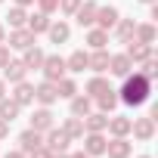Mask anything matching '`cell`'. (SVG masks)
Returning <instances> with one entry per match:
<instances>
[{
    "instance_id": "cell-1",
    "label": "cell",
    "mask_w": 158,
    "mask_h": 158,
    "mask_svg": "<svg viewBox=\"0 0 158 158\" xmlns=\"http://www.w3.org/2000/svg\"><path fill=\"white\" fill-rule=\"evenodd\" d=\"M149 93H152V81H146L139 71H130V74L124 77L121 90H118V102H124V106H133V109H136V106L149 102Z\"/></svg>"
},
{
    "instance_id": "cell-2",
    "label": "cell",
    "mask_w": 158,
    "mask_h": 158,
    "mask_svg": "<svg viewBox=\"0 0 158 158\" xmlns=\"http://www.w3.org/2000/svg\"><path fill=\"white\" fill-rule=\"evenodd\" d=\"M44 146H47L53 155H59V152H68V146H71V136H68L62 127H56V124H53V127L44 133Z\"/></svg>"
},
{
    "instance_id": "cell-3",
    "label": "cell",
    "mask_w": 158,
    "mask_h": 158,
    "mask_svg": "<svg viewBox=\"0 0 158 158\" xmlns=\"http://www.w3.org/2000/svg\"><path fill=\"white\" fill-rule=\"evenodd\" d=\"M40 71H44V81H59V77H65V59L62 56H44V65H40Z\"/></svg>"
},
{
    "instance_id": "cell-4",
    "label": "cell",
    "mask_w": 158,
    "mask_h": 158,
    "mask_svg": "<svg viewBox=\"0 0 158 158\" xmlns=\"http://www.w3.org/2000/svg\"><path fill=\"white\" fill-rule=\"evenodd\" d=\"M130 133H133L136 139L149 143V139L155 136V118H152V115H146V118H133V124H130Z\"/></svg>"
},
{
    "instance_id": "cell-5",
    "label": "cell",
    "mask_w": 158,
    "mask_h": 158,
    "mask_svg": "<svg viewBox=\"0 0 158 158\" xmlns=\"http://www.w3.org/2000/svg\"><path fill=\"white\" fill-rule=\"evenodd\" d=\"M34 37L37 34H31L28 28H10V50H28V47H34Z\"/></svg>"
},
{
    "instance_id": "cell-6",
    "label": "cell",
    "mask_w": 158,
    "mask_h": 158,
    "mask_svg": "<svg viewBox=\"0 0 158 158\" xmlns=\"http://www.w3.org/2000/svg\"><path fill=\"white\" fill-rule=\"evenodd\" d=\"M130 152H133V146L127 143V136H112L106 143V155L109 158H130Z\"/></svg>"
},
{
    "instance_id": "cell-7",
    "label": "cell",
    "mask_w": 158,
    "mask_h": 158,
    "mask_svg": "<svg viewBox=\"0 0 158 158\" xmlns=\"http://www.w3.org/2000/svg\"><path fill=\"white\" fill-rule=\"evenodd\" d=\"M96 6H99V3L84 0V3L74 10V19H77V25H81V28H93V22H96Z\"/></svg>"
},
{
    "instance_id": "cell-8",
    "label": "cell",
    "mask_w": 158,
    "mask_h": 158,
    "mask_svg": "<svg viewBox=\"0 0 158 158\" xmlns=\"http://www.w3.org/2000/svg\"><path fill=\"white\" fill-rule=\"evenodd\" d=\"M133 71V62L127 59V53H115L112 59H109V74H115V77H127Z\"/></svg>"
},
{
    "instance_id": "cell-9",
    "label": "cell",
    "mask_w": 158,
    "mask_h": 158,
    "mask_svg": "<svg viewBox=\"0 0 158 158\" xmlns=\"http://www.w3.org/2000/svg\"><path fill=\"white\" fill-rule=\"evenodd\" d=\"M37 146H44V133L40 130H34V127H28V130H22L19 133V149L28 155V152H34Z\"/></svg>"
},
{
    "instance_id": "cell-10",
    "label": "cell",
    "mask_w": 158,
    "mask_h": 158,
    "mask_svg": "<svg viewBox=\"0 0 158 158\" xmlns=\"http://www.w3.org/2000/svg\"><path fill=\"white\" fill-rule=\"evenodd\" d=\"M81 139H84V152H87L90 158H96V155H106V143H109V139H106L102 133H84Z\"/></svg>"
},
{
    "instance_id": "cell-11",
    "label": "cell",
    "mask_w": 158,
    "mask_h": 158,
    "mask_svg": "<svg viewBox=\"0 0 158 158\" xmlns=\"http://www.w3.org/2000/svg\"><path fill=\"white\" fill-rule=\"evenodd\" d=\"M25 74H28V68H25V62H22V59H10V62L3 65V81H10V84L25 81Z\"/></svg>"
},
{
    "instance_id": "cell-12",
    "label": "cell",
    "mask_w": 158,
    "mask_h": 158,
    "mask_svg": "<svg viewBox=\"0 0 158 158\" xmlns=\"http://www.w3.org/2000/svg\"><path fill=\"white\" fill-rule=\"evenodd\" d=\"M121 16H118V10L115 6H96V28H102V31H109V28H115V22H118Z\"/></svg>"
},
{
    "instance_id": "cell-13",
    "label": "cell",
    "mask_w": 158,
    "mask_h": 158,
    "mask_svg": "<svg viewBox=\"0 0 158 158\" xmlns=\"http://www.w3.org/2000/svg\"><path fill=\"white\" fill-rule=\"evenodd\" d=\"M124 53H127V59H130L133 65H139V62H146V59L152 56V44H139V40H130Z\"/></svg>"
},
{
    "instance_id": "cell-14",
    "label": "cell",
    "mask_w": 158,
    "mask_h": 158,
    "mask_svg": "<svg viewBox=\"0 0 158 158\" xmlns=\"http://www.w3.org/2000/svg\"><path fill=\"white\" fill-rule=\"evenodd\" d=\"M34 99H37L40 106H53V102L59 99V93H56V84H53V81H40V84L34 87Z\"/></svg>"
},
{
    "instance_id": "cell-15",
    "label": "cell",
    "mask_w": 158,
    "mask_h": 158,
    "mask_svg": "<svg viewBox=\"0 0 158 158\" xmlns=\"http://www.w3.org/2000/svg\"><path fill=\"white\" fill-rule=\"evenodd\" d=\"M106 127H109V115H106V112H90V115H84V130H87V133H106Z\"/></svg>"
},
{
    "instance_id": "cell-16",
    "label": "cell",
    "mask_w": 158,
    "mask_h": 158,
    "mask_svg": "<svg viewBox=\"0 0 158 158\" xmlns=\"http://www.w3.org/2000/svg\"><path fill=\"white\" fill-rule=\"evenodd\" d=\"M109 59H112L109 50H93V53L87 56V68L96 71V74H102V71H109Z\"/></svg>"
},
{
    "instance_id": "cell-17",
    "label": "cell",
    "mask_w": 158,
    "mask_h": 158,
    "mask_svg": "<svg viewBox=\"0 0 158 158\" xmlns=\"http://www.w3.org/2000/svg\"><path fill=\"white\" fill-rule=\"evenodd\" d=\"M53 124H56V121H53V112H50V106H40V109L31 115V127H34V130H40V133H47Z\"/></svg>"
},
{
    "instance_id": "cell-18",
    "label": "cell",
    "mask_w": 158,
    "mask_h": 158,
    "mask_svg": "<svg viewBox=\"0 0 158 158\" xmlns=\"http://www.w3.org/2000/svg\"><path fill=\"white\" fill-rule=\"evenodd\" d=\"M130 124H133V118H124V115H112L106 130H109L112 136H130Z\"/></svg>"
},
{
    "instance_id": "cell-19",
    "label": "cell",
    "mask_w": 158,
    "mask_h": 158,
    "mask_svg": "<svg viewBox=\"0 0 158 158\" xmlns=\"http://www.w3.org/2000/svg\"><path fill=\"white\" fill-rule=\"evenodd\" d=\"M133 31H136V22H133V19H118V22H115V37H118V44H130V40H133Z\"/></svg>"
},
{
    "instance_id": "cell-20",
    "label": "cell",
    "mask_w": 158,
    "mask_h": 158,
    "mask_svg": "<svg viewBox=\"0 0 158 158\" xmlns=\"http://www.w3.org/2000/svg\"><path fill=\"white\" fill-rule=\"evenodd\" d=\"M25 28H28L31 34H47V28H50V16L37 10L34 16H28V22H25Z\"/></svg>"
},
{
    "instance_id": "cell-21",
    "label": "cell",
    "mask_w": 158,
    "mask_h": 158,
    "mask_svg": "<svg viewBox=\"0 0 158 158\" xmlns=\"http://www.w3.org/2000/svg\"><path fill=\"white\" fill-rule=\"evenodd\" d=\"M13 99H16L19 106H31V102H34V84L19 81V84H16V90H13Z\"/></svg>"
},
{
    "instance_id": "cell-22",
    "label": "cell",
    "mask_w": 158,
    "mask_h": 158,
    "mask_svg": "<svg viewBox=\"0 0 158 158\" xmlns=\"http://www.w3.org/2000/svg\"><path fill=\"white\" fill-rule=\"evenodd\" d=\"M19 112H22V106L13 99V96H3V99H0V118H3V121H16L19 118Z\"/></svg>"
},
{
    "instance_id": "cell-23",
    "label": "cell",
    "mask_w": 158,
    "mask_h": 158,
    "mask_svg": "<svg viewBox=\"0 0 158 158\" xmlns=\"http://www.w3.org/2000/svg\"><path fill=\"white\" fill-rule=\"evenodd\" d=\"M106 44H109V31H102V28H87V47L90 50H106Z\"/></svg>"
},
{
    "instance_id": "cell-24",
    "label": "cell",
    "mask_w": 158,
    "mask_h": 158,
    "mask_svg": "<svg viewBox=\"0 0 158 158\" xmlns=\"http://www.w3.org/2000/svg\"><path fill=\"white\" fill-rule=\"evenodd\" d=\"M96 106H99V112H106V115H112L115 109H118V90H106V93H99L96 96Z\"/></svg>"
},
{
    "instance_id": "cell-25",
    "label": "cell",
    "mask_w": 158,
    "mask_h": 158,
    "mask_svg": "<svg viewBox=\"0 0 158 158\" xmlns=\"http://www.w3.org/2000/svg\"><path fill=\"white\" fill-rule=\"evenodd\" d=\"M90 112H93V99H90V96H84V93H81V96H77V93L71 96V115L84 118V115H90Z\"/></svg>"
},
{
    "instance_id": "cell-26",
    "label": "cell",
    "mask_w": 158,
    "mask_h": 158,
    "mask_svg": "<svg viewBox=\"0 0 158 158\" xmlns=\"http://www.w3.org/2000/svg\"><path fill=\"white\" fill-rule=\"evenodd\" d=\"M47 34H50V40H53V44H65V40L71 37V28H68L65 22H50Z\"/></svg>"
},
{
    "instance_id": "cell-27",
    "label": "cell",
    "mask_w": 158,
    "mask_h": 158,
    "mask_svg": "<svg viewBox=\"0 0 158 158\" xmlns=\"http://www.w3.org/2000/svg\"><path fill=\"white\" fill-rule=\"evenodd\" d=\"M87 56H90V53L74 50V53L65 59V71H74V74H77V71H84V68H87Z\"/></svg>"
},
{
    "instance_id": "cell-28",
    "label": "cell",
    "mask_w": 158,
    "mask_h": 158,
    "mask_svg": "<svg viewBox=\"0 0 158 158\" xmlns=\"http://www.w3.org/2000/svg\"><path fill=\"white\" fill-rule=\"evenodd\" d=\"M109 87H112V84H109V77H102V74H93L90 81H87V96H90V99H96V96H99V93H106Z\"/></svg>"
},
{
    "instance_id": "cell-29",
    "label": "cell",
    "mask_w": 158,
    "mask_h": 158,
    "mask_svg": "<svg viewBox=\"0 0 158 158\" xmlns=\"http://www.w3.org/2000/svg\"><path fill=\"white\" fill-rule=\"evenodd\" d=\"M62 130H65L71 139H81V136L87 133V130H84V118H77V115H71V118L62 124Z\"/></svg>"
},
{
    "instance_id": "cell-30",
    "label": "cell",
    "mask_w": 158,
    "mask_h": 158,
    "mask_svg": "<svg viewBox=\"0 0 158 158\" xmlns=\"http://www.w3.org/2000/svg\"><path fill=\"white\" fill-rule=\"evenodd\" d=\"M22 53H25V59H22V62H25V68H28V71L44 65V56H47L44 50H37V47H28V50H22Z\"/></svg>"
},
{
    "instance_id": "cell-31",
    "label": "cell",
    "mask_w": 158,
    "mask_h": 158,
    "mask_svg": "<svg viewBox=\"0 0 158 158\" xmlns=\"http://www.w3.org/2000/svg\"><path fill=\"white\" fill-rule=\"evenodd\" d=\"M56 93H59V99H71L77 93V84L71 81V77H59L56 81Z\"/></svg>"
},
{
    "instance_id": "cell-32",
    "label": "cell",
    "mask_w": 158,
    "mask_h": 158,
    "mask_svg": "<svg viewBox=\"0 0 158 158\" xmlns=\"http://www.w3.org/2000/svg\"><path fill=\"white\" fill-rule=\"evenodd\" d=\"M6 22H10V28H25V22H28L25 6H13V10L6 13Z\"/></svg>"
},
{
    "instance_id": "cell-33",
    "label": "cell",
    "mask_w": 158,
    "mask_h": 158,
    "mask_svg": "<svg viewBox=\"0 0 158 158\" xmlns=\"http://www.w3.org/2000/svg\"><path fill=\"white\" fill-rule=\"evenodd\" d=\"M133 40H139V44H155V25H152V22H146V25H136V31H133Z\"/></svg>"
},
{
    "instance_id": "cell-34",
    "label": "cell",
    "mask_w": 158,
    "mask_h": 158,
    "mask_svg": "<svg viewBox=\"0 0 158 158\" xmlns=\"http://www.w3.org/2000/svg\"><path fill=\"white\" fill-rule=\"evenodd\" d=\"M143 68H139V74L146 77V81H155V74H158V62H155V56H149L146 62H139Z\"/></svg>"
},
{
    "instance_id": "cell-35",
    "label": "cell",
    "mask_w": 158,
    "mask_h": 158,
    "mask_svg": "<svg viewBox=\"0 0 158 158\" xmlns=\"http://www.w3.org/2000/svg\"><path fill=\"white\" fill-rule=\"evenodd\" d=\"M81 3H84V0H59V13L62 16H74V10Z\"/></svg>"
},
{
    "instance_id": "cell-36",
    "label": "cell",
    "mask_w": 158,
    "mask_h": 158,
    "mask_svg": "<svg viewBox=\"0 0 158 158\" xmlns=\"http://www.w3.org/2000/svg\"><path fill=\"white\" fill-rule=\"evenodd\" d=\"M37 10L47 13V16H53V13L59 10V0H37Z\"/></svg>"
},
{
    "instance_id": "cell-37",
    "label": "cell",
    "mask_w": 158,
    "mask_h": 158,
    "mask_svg": "<svg viewBox=\"0 0 158 158\" xmlns=\"http://www.w3.org/2000/svg\"><path fill=\"white\" fill-rule=\"evenodd\" d=\"M28 158H53V152H50L47 146H37L34 152H28Z\"/></svg>"
},
{
    "instance_id": "cell-38",
    "label": "cell",
    "mask_w": 158,
    "mask_h": 158,
    "mask_svg": "<svg viewBox=\"0 0 158 158\" xmlns=\"http://www.w3.org/2000/svg\"><path fill=\"white\" fill-rule=\"evenodd\" d=\"M10 59H13V56H10V47H6V44H0V68H3Z\"/></svg>"
},
{
    "instance_id": "cell-39",
    "label": "cell",
    "mask_w": 158,
    "mask_h": 158,
    "mask_svg": "<svg viewBox=\"0 0 158 158\" xmlns=\"http://www.w3.org/2000/svg\"><path fill=\"white\" fill-rule=\"evenodd\" d=\"M6 136H10V121L0 118V139H6Z\"/></svg>"
},
{
    "instance_id": "cell-40",
    "label": "cell",
    "mask_w": 158,
    "mask_h": 158,
    "mask_svg": "<svg viewBox=\"0 0 158 158\" xmlns=\"http://www.w3.org/2000/svg\"><path fill=\"white\" fill-rule=\"evenodd\" d=\"M3 158H28V155H25V152H22V149H13V152H6V155H3Z\"/></svg>"
},
{
    "instance_id": "cell-41",
    "label": "cell",
    "mask_w": 158,
    "mask_h": 158,
    "mask_svg": "<svg viewBox=\"0 0 158 158\" xmlns=\"http://www.w3.org/2000/svg\"><path fill=\"white\" fill-rule=\"evenodd\" d=\"M3 96H6V81L0 77V99H3Z\"/></svg>"
},
{
    "instance_id": "cell-42",
    "label": "cell",
    "mask_w": 158,
    "mask_h": 158,
    "mask_svg": "<svg viewBox=\"0 0 158 158\" xmlns=\"http://www.w3.org/2000/svg\"><path fill=\"white\" fill-rule=\"evenodd\" d=\"M68 158H90V155H87V152H71Z\"/></svg>"
},
{
    "instance_id": "cell-43",
    "label": "cell",
    "mask_w": 158,
    "mask_h": 158,
    "mask_svg": "<svg viewBox=\"0 0 158 158\" xmlns=\"http://www.w3.org/2000/svg\"><path fill=\"white\" fill-rule=\"evenodd\" d=\"M0 44H6V28L0 25Z\"/></svg>"
},
{
    "instance_id": "cell-44",
    "label": "cell",
    "mask_w": 158,
    "mask_h": 158,
    "mask_svg": "<svg viewBox=\"0 0 158 158\" xmlns=\"http://www.w3.org/2000/svg\"><path fill=\"white\" fill-rule=\"evenodd\" d=\"M34 0H16V6H31Z\"/></svg>"
},
{
    "instance_id": "cell-45",
    "label": "cell",
    "mask_w": 158,
    "mask_h": 158,
    "mask_svg": "<svg viewBox=\"0 0 158 158\" xmlns=\"http://www.w3.org/2000/svg\"><path fill=\"white\" fill-rule=\"evenodd\" d=\"M53 158H68V152H59V155H53Z\"/></svg>"
},
{
    "instance_id": "cell-46",
    "label": "cell",
    "mask_w": 158,
    "mask_h": 158,
    "mask_svg": "<svg viewBox=\"0 0 158 158\" xmlns=\"http://www.w3.org/2000/svg\"><path fill=\"white\" fill-rule=\"evenodd\" d=\"M139 3H149V6H152V3H155V0H139Z\"/></svg>"
},
{
    "instance_id": "cell-47",
    "label": "cell",
    "mask_w": 158,
    "mask_h": 158,
    "mask_svg": "<svg viewBox=\"0 0 158 158\" xmlns=\"http://www.w3.org/2000/svg\"><path fill=\"white\" fill-rule=\"evenodd\" d=\"M139 158H149V155H139Z\"/></svg>"
},
{
    "instance_id": "cell-48",
    "label": "cell",
    "mask_w": 158,
    "mask_h": 158,
    "mask_svg": "<svg viewBox=\"0 0 158 158\" xmlns=\"http://www.w3.org/2000/svg\"><path fill=\"white\" fill-rule=\"evenodd\" d=\"M0 3H3V0H0Z\"/></svg>"
}]
</instances>
